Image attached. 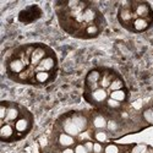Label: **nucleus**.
<instances>
[{
    "mask_svg": "<svg viewBox=\"0 0 153 153\" xmlns=\"http://www.w3.org/2000/svg\"><path fill=\"white\" fill-rule=\"evenodd\" d=\"M44 55H45V52L43 49H34L32 52V54H31V58H30L31 59V64L33 66L37 68L38 65H39V62L45 58Z\"/></svg>",
    "mask_w": 153,
    "mask_h": 153,
    "instance_id": "obj_2",
    "label": "nucleus"
},
{
    "mask_svg": "<svg viewBox=\"0 0 153 153\" xmlns=\"http://www.w3.org/2000/svg\"><path fill=\"white\" fill-rule=\"evenodd\" d=\"M14 135V127L11 126L10 123H3L1 129H0V136H1L3 140L10 138Z\"/></svg>",
    "mask_w": 153,
    "mask_h": 153,
    "instance_id": "obj_5",
    "label": "nucleus"
},
{
    "mask_svg": "<svg viewBox=\"0 0 153 153\" xmlns=\"http://www.w3.org/2000/svg\"><path fill=\"white\" fill-rule=\"evenodd\" d=\"M7 109H9V108H6L4 104H1V107H0V118H1V120H3V121H4V120H5V118H6Z\"/></svg>",
    "mask_w": 153,
    "mask_h": 153,
    "instance_id": "obj_20",
    "label": "nucleus"
},
{
    "mask_svg": "<svg viewBox=\"0 0 153 153\" xmlns=\"http://www.w3.org/2000/svg\"><path fill=\"white\" fill-rule=\"evenodd\" d=\"M15 129L19 132H26L30 129V121L27 119H25V118L17 119L16 123H15Z\"/></svg>",
    "mask_w": 153,
    "mask_h": 153,
    "instance_id": "obj_7",
    "label": "nucleus"
},
{
    "mask_svg": "<svg viewBox=\"0 0 153 153\" xmlns=\"http://www.w3.org/2000/svg\"><path fill=\"white\" fill-rule=\"evenodd\" d=\"M86 33L90 37H94L98 34V27L96 25H88V27L86 28Z\"/></svg>",
    "mask_w": 153,
    "mask_h": 153,
    "instance_id": "obj_18",
    "label": "nucleus"
},
{
    "mask_svg": "<svg viewBox=\"0 0 153 153\" xmlns=\"http://www.w3.org/2000/svg\"><path fill=\"white\" fill-rule=\"evenodd\" d=\"M132 153H146V147L145 146H136L132 149Z\"/></svg>",
    "mask_w": 153,
    "mask_h": 153,
    "instance_id": "obj_25",
    "label": "nucleus"
},
{
    "mask_svg": "<svg viewBox=\"0 0 153 153\" xmlns=\"http://www.w3.org/2000/svg\"><path fill=\"white\" fill-rule=\"evenodd\" d=\"M36 80L38 82H47L49 80V72H44V71H41V72H36Z\"/></svg>",
    "mask_w": 153,
    "mask_h": 153,
    "instance_id": "obj_16",
    "label": "nucleus"
},
{
    "mask_svg": "<svg viewBox=\"0 0 153 153\" xmlns=\"http://www.w3.org/2000/svg\"><path fill=\"white\" fill-rule=\"evenodd\" d=\"M19 110L16 108H9L7 109V114H6V118L3 123H10V121H14V120H17L19 118Z\"/></svg>",
    "mask_w": 153,
    "mask_h": 153,
    "instance_id": "obj_10",
    "label": "nucleus"
},
{
    "mask_svg": "<svg viewBox=\"0 0 153 153\" xmlns=\"http://www.w3.org/2000/svg\"><path fill=\"white\" fill-rule=\"evenodd\" d=\"M107 120L103 117H96L93 120V125L97 127V129H103V127L107 126Z\"/></svg>",
    "mask_w": 153,
    "mask_h": 153,
    "instance_id": "obj_14",
    "label": "nucleus"
},
{
    "mask_svg": "<svg viewBox=\"0 0 153 153\" xmlns=\"http://www.w3.org/2000/svg\"><path fill=\"white\" fill-rule=\"evenodd\" d=\"M72 121L80 129V131L86 130V127H87V120H86V118H83V117H75V118H72Z\"/></svg>",
    "mask_w": 153,
    "mask_h": 153,
    "instance_id": "obj_13",
    "label": "nucleus"
},
{
    "mask_svg": "<svg viewBox=\"0 0 153 153\" xmlns=\"http://www.w3.org/2000/svg\"><path fill=\"white\" fill-rule=\"evenodd\" d=\"M75 153H88V151L86 149L85 145H79L75 148Z\"/></svg>",
    "mask_w": 153,
    "mask_h": 153,
    "instance_id": "obj_24",
    "label": "nucleus"
},
{
    "mask_svg": "<svg viewBox=\"0 0 153 153\" xmlns=\"http://www.w3.org/2000/svg\"><path fill=\"white\" fill-rule=\"evenodd\" d=\"M96 138L98 140V141L103 142V141H105V140H107V134H105L104 131H99V132H97V135H96Z\"/></svg>",
    "mask_w": 153,
    "mask_h": 153,
    "instance_id": "obj_21",
    "label": "nucleus"
},
{
    "mask_svg": "<svg viewBox=\"0 0 153 153\" xmlns=\"http://www.w3.org/2000/svg\"><path fill=\"white\" fill-rule=\"evenodd\" d=\"M110 98L114 99V100H117V102H124L126 99V93L124 90H119V91H113L110 93Z\"/></svg>",
    "mask_w": 153,
    "mask_h": 153,
    "instance_id": "obj_12",
    "label": "nucleus"
},
{
    "mask_svg": "<svg viewBox=\"0 0 153 153\" xmlns=\"http://www.w3.org/2000/svg\"><path fill=\"white\" fill-rule=\"evenodd\" d=\"M23 69H25V62L21 59L12 60L10 62V65H9V70L11 72H14V74H20V72L23 71Z\"/></svg>",
    "mask_w": 153,
    "mask_h": 153,
    "instance_id": "obj_6",
    "label": "nucleus"
},
{
    "mask_svg": "<svg viewBox=\"0 0 153 153\" xmlns=\"http://www.w3.org/2000/svg\"><path fill=\"white\" fill-rule=\"evenodd\" d=\"M55 65V61L53 58H49V56H45L39 65L36 68V72H41V71H44V72H48L50 71Z\"/></svg>",
    "mask_w": 153,
    "mask_h": 153,
    "instance_id": "obj_1",
    "label": "nucleus"
},
{
    "mask_svg": "<svg viewBox=\"0 0 153 153\" xmlns=\"http://www.w3.org/2000/svg\"><path fill=\"white\" fill-rule=\"evenodd\" d=\"M93 146H94V143H92V142H86V143H85V147H86V149L88 151V153L93 152Z\"/></svg>",
    "mask_w": 153,
    "mask_h": 153,
    "instance_id": "obj_26",
    "label": "nucleus"
},
{
    "mask_svg": "<svg viewBox=\"0 0 153 153\" xmlns=\"http://www.w3.org/2000/svg\"><path fill=\"white\" fill-rule=\"evenodd\" d=\"M108 97V92L104 90V88H97V90L92 91V99L97 103H102L104 102Z\"/></svg>",
    "mask_w": 153,
    "mask_h": 153,
    "instance_id": "obj_4",
    "label": "nucleus"
},
{
    "mask_svg": "<svg viewBox=\"0 0 153 153\" xmlns=\"http://www.w3.org/2000/svg\"><path fill=\"white\" fill-rule=\"evenodd\" d=\"M143 117H145V119H146L149 124H153V110H151V109L146 110V111L143 113Z\"/></svg>",
    "mask_w": 153,
    "mask_h": 153,
    "instance_id": "obj_19",
    "label": "nucleus"
},
{
    "mask_svg": "<svg viewBox=\"0 0 153 153\" xmlns=\"http://www.w3.org/2000/svg\"><path fill=\"white\" fill-rule=\"evenodd\" d=\"M120 19L123 21H129L132 19V14H131V11L129 9H123L120 11Z\"/></svg>",
    "mask_w": 153,
    "mask_h": 153,
    "instance_id": "obj_17",
    "label": "nucleus"
},
{
    "mask_svg": "<svg viewBox=\"0 0 153 153\" xmlns=\"http://www.w3.org/2000/svg\"><path fill=\"white\" fill-rule=\"evenodd\" d=\"M123 87H124L123 81L115 79V80L111 82V85H110V87H109V90H110L111 92H113V91H119V90H123Z\"/></svg>",
    "mask_w": 153,
    "mask_h": 153,
    "instance_id": "obj_15",
    "label": "nucleus"
},
{
    "mask_svg": "<svg viewBox=\"0 0 153 153\" xmlns=\"http://www.w3.org/2000/svg\"><path fill=\"white\" fill-rule=\"evenodd\" d=\"M93 152H94V153H100V152H102V146H100L99 143H94V146H93Z\"/></svg>",
    "mask_w": 153,
    "mask_h": 153,
    "instance_id": "obj_27",
    "label": "nucleus"
},
{
    "mask_svg": "<svg viewBox=\"0 0 153 153\" xmlns=\"http://www.w3.org/2000/svg\"><path fill=\"white\" fill-rule=\"evenodd\" d=\"M59 143L61 145V146H64V147H70L72 143H74V138H72V136H70V135H68V134H61L60 136H59Z\"/></svg>",
    "mask_w": 153,
    "mask_h": 153,
    "instance_id": "obj_9",
    "label": "nucleus"
},
{
    "mask_svg": "<svg viewBox=\"0 0 153 153\" xmlns=\"http://www.w3.org/2000/svg\"><path fill=\"white\" fill-rule=\"evenodd\" d=\"M149 14V9L147 6V4H138L136 7V15L140 16L141 19H145L147 15Z\"/></svg>",
    "mask_w": 153,
    "mask_h": 153,
    "instance_id": "obj_11",
    "label": "nucleus"
},
{
    "mask_svg": "<svg viewBox=\"0 0 153 153\" xmlns=\"http://www.w3.org/2000/svg\"><path fill=\"white\" fill-rule=\"evenodd\" d=\"M64 130H65V134H68L70 136H76L81 132L79 127L76 126V124L72 121V119L68 120L65 124H64Z\"/></svg>",
    "mask_w": 153,
    "mask_h": 153,
    "instance_id": "obj_3",
    "label": "nucleus"
},
{
    "mask_svg": "<svg viewBox=\"0 0 153 153\" xmlns=\"http://www.w3.org/2000/svg\"><path fill=\"white\" fill-rule=\"evenodd\" d=\"M107 104H108L110 108H119V105H120L119 102L114 100V99H111V98H109V99L107 100Z\"/></svg>",
    "mask_w": 153,
    "mask_h": 153,
    "instance_id": "obj_22",
    "label": "nucleus"
},
{
    "mask_svg": "<svg viewBox=\"0 0 153 153\" xmlns=\"http://www.w3.org/2000/svg\"><path fill=\"white\" fill-rule=\"evenodd\" d=\"M118 152H119L118 147L114 146V145H110V146H108L105 148V153H118Z\"/></svg>",
    "mask_w": 153,
    "mask_h": 153,
    "instance_id": "obj_23",
    "label": "nucleus"
},
{
    "mask_svg": "<svg viewBox=\"0 0 153 153\" xmlns=\"http://www.w3.org/2000/svg\"><path fill=\"white\" fill-rule=\"evenodd\" d=\"M132 26L136 31L138 32H142L145 30H147L148 27V21L146 19H141V17H138V19H135L134 22H132Z\"/></svg>",
    "mask_w": 153,
    "mask_h": 153,
    "instance_id": "obj_8",
    "label": "nucleus"
},
{
    "mask_svg": "<svg viewBox=\"0 0 153 153\" xmlns=\"http://www.w3.org/2000/svg\"><path fill=\"white\" fill-rule=\"evenodd\" d=\"M62 153H75V149H71V148H65V149H64L62 151Z\"/></svg>",
    "mask_w": 153,
    "mask_h": 153,
    "instance_id": "obj_28",
    "label": "nucleus"
}]
</instances>
